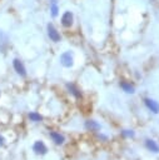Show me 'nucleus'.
<instances>
[{
    "instance_id": "nucleus-1",
    "label": "nucleus",
    "mask_w": 159,
    "mask_h": 160,
    "mask_svg": "<svg viewBox=\"0 0 159 160\" xmlns=\"http://www.w3.org/2000/svg\"><path fill=\"white\" fill-rule=\"evenodd\" d=\"M46 32H48V36L49 39L53 41V42H59L61 40V35L60 32L58 31V29L55 28V25L53 22H49L46 25Z\"/></svg>"
},
{
    "instance_id": "nucleus-2",
    "label": "nucleus",
    "mask_w": 159,
    "mask_h": 160,
    "mask_svg": "<svg viewBox=\"0 0 159 160\" xmlns=\"http://www.w3.org/2000/svg\"><path fill=\"white\" fill-rule=\"evenodd\" d=\"M60 24L64 28H71L74 24V14L70 10H66L63 12L61 18H60Z\"/></svg>"
},
{
    "instance_id": "nucleus-3",
    "label": "nucleus",
    "mask_w": 159,
    "mask_h": 160,
    "mask_svg": "<svg viewBox=\"0 0 159 160\" xmlns=\"http://www.w3.org/2000/svg\"><path fill=\"white\" fill-rule=\"evenodd\" d=\"M60 64L64 68H71L74 65V58L70 51H65L60 55Z\"/></svg>"
},
{
    "instance_id": "nucleus-4",
    "label": "nucleus",
    "mask_w": 159,
    "mask_h": 160,
    "mask_svg": "<svg viewBox=\"0 0 159 160\" xmlns=\"http://www.w3.org/2000/svg\"><path fill=\"white\" fill-rule=\"evenodd\" d=\"M13 66H14L15 71H16L20 76H23V78L26 76V69H25V66H24V64H23L21 60L14 59V60H13Z\"/></svg>"
},
{
    "instance_id": "nucleus-5",
    "label": "nucleus",
    "mask_w": 159,
    "mask_h": 160,
    "mask_svg": "<svg viewBox=\"0 0 159 160\" xmlns=\"http://www.w3.org/2000/svg\"><path fill=\"white\" fill-rule=\"evenodd\" d=\"M144 102H145L146 108H148L150 111H153L154 114H158V112H159V104H158L155 100L146 98V99H144Z\"/></svg>"
},
{
    "instance_id": "nucleus-6",
    "label": "nucleus",
    "mask_w": 159,
    "mask_h": 160,
    "mask_svg": "<svg viewBox=\"0 0 159 160\" xmlns=\"http://www.w3.org/2000/svg\"><path fill=\"white\" fill-rule=\"evenodd\" d=\"M33 150H34L36 154H41V155L48 151V149H46V146H45V144H44L43 141H36V142L34 144V146H33Z\"/></svg>"
},
{
    "instance_id": "nucleus-7",
    "label": "nucleus",
    "mask_w": 159,
    "mask_h": 160,
    "mask_svg": "<svg viewBox=\"0 0 159 160\" xmlns=\"http://www.w3.org/2000/svg\"><path fill=\"white\" fill-rule=\"evenodd\" d=\"M120 88L125 91V92H128V94H134L135 92V88H134V85L133 84H130V82H128V81H120Z\"/></svg>"
},
{
    "instance_id": "nucleus-8",
    "label": "nucleus",
    "mask_w": 159,
    "mask_h": 160,
    "mask_svg": "<svg viewBox=\"0 0 159 160\" xmlns=\"http://www.w3.org/2000/svg\"><path fill=\"white\" fill-rule=\"evenodd\" d=\"M50 138H51V139H53V141H54L55 144H58V145H60V144H63V142H64V136H63V135H60L59 132L50 131Z\"/></svg>"
},
{
    "instance_id": "nucleus-9",
    "label": "nucleus",
    "mask_w": 159,
    "mask_h": 160,
    "mask_svg": "<svg viewBox=\"0 0 159 160\" xmlns=\"http://www.w3.org/2000/svg\"><path fill=\"white\" fill-rule=\"evenodd\" d=\"M145 146L153 152H159V146L154 140H146L145 141Z\"/></svg>"
},
{
    "instance_id": "nucleus-10",
    "label": "nucleus",
    "mask_w": 159,
    "mask_h": 160,
    "mask_svg": "<svg viewBox=\"0 0 159 160\" xmlns=\"http://www.w3.org/2000/svg\"><path fill=\"white\" fill-rule=\"evenodd\" d=\"M66 89L75 96V98H80L81 96V94H80V91H79V89L74 85V84H66Z\"/></svg>"
},
{
    "instance_id": "nucleus-11",
    "label": "nucleus",
    "mask_w": 159,
    "mask_h": 160,
    "mask_svg": "<svg viewBox=\"0 0 159 160\" xmlns=\"http://www.w3.org/2000/svg\"><path fill=\"white\" fill-rule=\"evenodd\" d=\"M85 128H86L88 130H98L100 126H99L98 122H95V121H93V120H89V121L85 122Z\"/></svg>"
},
{
    "instance_id": "nucleus-12",
    "label": "nucleus",
    "mask_w": 159,
    "mask_h": 160,
    "mask_svg": "<svg viewBox=\"0 0 159 160\" xmlns=\"http://www.w3.org/2000/svg\"><path fill=\"white\" fill-rule=\"evenodd\" d=\"M50 15H51V18H56L59 15V5L58 4H50Z\"/></svg>"
},
{
    "instance_id": "nucleus-13",
    "label": "nucleus",
    "mask_w": 159,
    "mask_h": 160,
    "mask_svg": "<svg viewBox=\"0 0 159 160\" xmlns=\"http://www.w3.org/2000/svg\"><path fill=\"white\" fill-rule=\"evenodd\" d=\"M29 119L31 121H40L41 120V115L38 114V112H30L29 114Z\"/></svg>"
},
{
    "instance_id": "nucleus-14",
    "label": "nucleus",
    "mask_w": 159,
    "mask_h": 160,
    "mask_svg": "<svg viewBox=\"0 0 159 160\" xmlns=\"http://www.w3.org/2000/svg\"><path fill=\"white\" fill-rule=\"evenodd\" d=\"M121 134H123L124 136H134V132H133L131 130H124Z\"/></svg>"
},
{
    "instance_id": "nucleus-15",
    "label": "nucleus",
    "mask_w": 159,
    "mask_h": 160,
    "mask_svg": "<svg viewBox=\"0 0 159 160\" xmlns=\"http://www.w3.org/2000/svg\"><path fill=\"white\" fill-rule=\"evenodd\" d=\"M1 145H4V138L3 136H0V146Z\"/></svg>"
},
{
    "instance_id": "nucleus-16",
    "label": "nucleus",
    "mask_w": 159,
    "mask_h": 160,
    "mask_svg": "<svg viewBox=\"0 0 159 160\" xmlns=\"http://www.w3.org/2000/svg\"><path fill=\"white\" fill-rule=\"evenodd\" d=\"M50 4H58V0H50Z\"/></svg>"
}]
</instances>
